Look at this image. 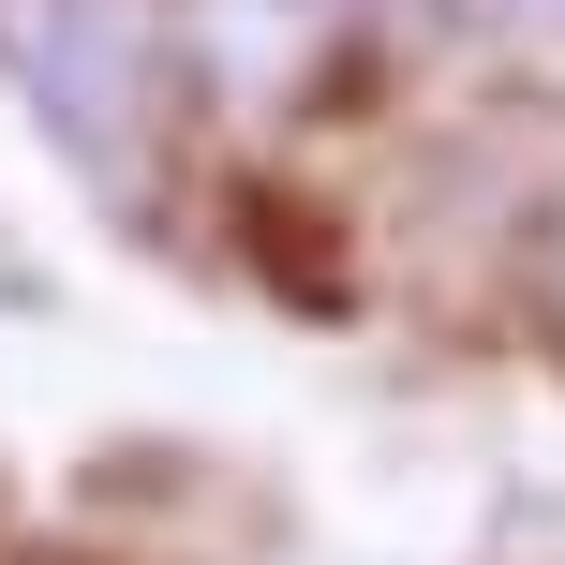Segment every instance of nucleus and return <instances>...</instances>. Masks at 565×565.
<instances>
[{
  "mask_svg": "<svg viewBox=\"0 0 565 565\" xmlns=\"http://www.w3.org/2000/svg\"><path fill=\"white\" fill-rule=\"evenodd\" d=\"M0 75H15V105L45 119L75 164L105 179H149V135H164V15L149 0H0Z\"/></svg>",
  "mask_w": 565,
  "mask_h": 565,
  "instance_id": "f257e3e1",
  "label": "nucleus"
},
{
  "mask_svg": "<svg viewBox=\"0 0 565 565\" xmlns=\"http://www.w3.org/2000/svg\"><path fill=\"white\" fill-rule=\"evenodd\" d=\"M536 282H551V312H565V194H551V238H536Z\"/></svg>",
  "mask_w": 565,
  "mask_h": 565,
  "instance_id": "f03ea898",
  "label": "nucleus"
},
{
  "mask_svg": "<svg viewBox=\"0 0 565 565\" xmlns=\"http://www.w3.org/2000/svg\"><path fill=\"white\" fill-rule=\"evenodd\" d=\"M312 15H447V0H312Z\"/></svg>",
  "mask_w": 565,
  "mask_h": 565,
  "instance_id": "7ed1b4c3",
  "label": "nucleus"
}]
</instances>
